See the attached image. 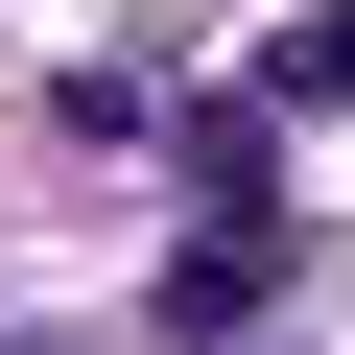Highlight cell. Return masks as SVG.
<instances>
[{
	"label": "cell",
	"instance_id": "cell-1",
	"mask_svg": "<svg viewBox=\"0 0 355 355\" xmlns=\"http://www.w3.org/2000/svg\"><path fill=\"white\" fill-rule=\"evenodd\" d=\"M284 95H355V0H308V24H284Z\"/></svg>",
	"mask_w": 355,
	"mask_h": 355
}]
</instances>
